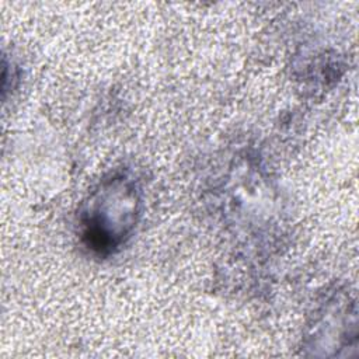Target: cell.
<instances>
[{
    "mask_svg": "<svg viewBox=\"0 0 359 359\" xmlns=\"http://www.w3.org/2000/svg\"><path fill=\"white\" fill-rule=\"evenodd\" d=\"M142 189L126 171L102 178L79 213L81 243L97 255H111L132 237L142 216Z\"/></svg>",
    "mask_w": 359,
    "mask_h": 359,
    "instance_id": "6da1fadb",
    "label": "cell"
}]
</instances>
